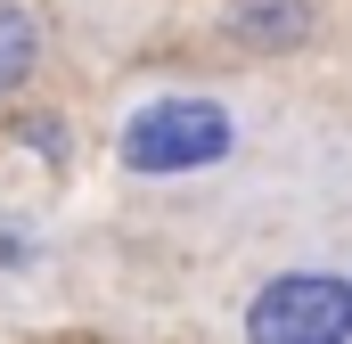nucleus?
<instances>
[{
  "label": "nucleus",
  "mask_w": 352,
  "mask_h": 344,
  "mask_svg": "<svg viewBox=\"0 0 352 344\" xmlns=\"http://www.w3.org/2000/svg\"><path fill=\"white\" fill-rule=\"evenodd\" d=\"M246 336L254 344H336V336H352V287L336 270H278L246 303Z\"/></svg>",
  "instance_id": "f03ea898"
},
{
  "label": "nucleus",
  "mask_w": 352,
  "mask_h": 344,
  "mask_svg": "<svg viewBox=\"0 0 352 344\" xmlns=\"http://www.w3.org/2000/svg\"><path fill=\"white\" fill-rule=\"evenodd\" d=\"M344 287H352V279H344Z\"/></svg>",
  "instance_id": "39448f33"
},
{
  "label": "nucleus",
  "mask_w": 352,
  "mask_h": 344,
  "mask_svg": "<svg viewBox=\"0 0 352 344\" xmlns=\"http://www.w3.org/2000/svg\"><path fill=\"white\" fill-rule=\"evenodd\" d=\"M311 25H320L311 0H230L221 8V33L238 50H295V41H311Z\"/></svg>",
  "instance_id": "7ed1b4c3"
},
{
  "label": "nucleus",
  "mask_w": 352,
  "mask_h": 344,
  "mask_svg": "<svg viewBox=\"0 0 352 344\" xmlns=\"http://www.w3.org/2000/svg\"><path fill=\"white\" fill-rule=\"evenodd\" d=\"M33 66H41V25L16 0H0V98L33 83Z\"/></svg>",
  "instance_id": "20e7f679"
},
{
  "label": "nucleus",
  "mask_w": 352,
  "mask_h": 344,
  "mask_svg": "<svg viewBox=\"0 0 352 344\" xmlns=\"http://www.w3.org/2000/svg\"><path fill=\"white\" fill-rule=\"evenodd\" d=\"M115 156H123V172H140V180L213 172L221 156H238V115L221 98H205V90H164V98L131 107Z\"/></svg>",
  "instance_id": "f257e3e1"
}]
</instances>
